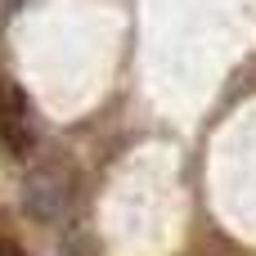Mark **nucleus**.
<instances>
[{
	"mask_svg": "<svg viewBox=\"0 0 256 256\" xmlns=\"http://www.w3.org/2000/svg\"><path fill=\"white\" fill-rule=\"evenodd\" d=\"M72 194H76V176L68 162L50 158L40 166L27 171V184H22V202L36 220H58L68 207H72Z\"/></svg>",
	"mask_w": 256,
	"mask_h": 256,
	"instance_id": "obj_1",
	"label": "nucleus"
},
{
	"mask_svg": "<svg viewBox=\"0 0 256 256\" xmlns=\"http://www.w3.org/2000/svg\"><path fill=\"white\" fill-rule=\"evenodd\" d=\"M0 148L14 162L36 153V112H32L22 86L9 76H0Z\"/></svg>",
	"mask_w": 256,
	"mask_h": 256,
	"instance_id": "obj_2",
	"label": "nucleus"
},
{
	"mask_svg": "<svg viewBox=\"0 0 256 256\" xmlns=\"http://www.w3.org/2000/svg\"><path fill=\"white\" fill-rule=\"evenodd\" d=\"M58 256H99V248H94L90 234H72V238L63 243V252H58Z\"/></svg>",
	"mask_w": 256,
	"mask_h": 256,
	"instance_id": "obj_3",
	"label": "nucleus"
},
{
	"mask_svg": "<svg viewBox=\"0 0 256 256\" xmlns=\"http://www.w3.org/2000/svg\"><path fill=\"white\" fill-rule=\"evenodd\" d=\"M0 256H27V252H22V243H18V238L0 234Z\"/></svg>",
	"mask_w": 256,
	"mask_h": 256,
	"instance_id": "obj_4",
	"label": "nucleus"
},
{
	"mask_svg": "<svg viewBox=\"0 0 256 256\" xmlns=\"http://www.w3.org/2000/svg\"><path fill=\"white\" fill-rule=\"evenodd\" d=\"M9 4H22V0H9Z\"/></svg>",
	"mask_w": 256,
	"mask_h": 256,
	"instance_id": "obj_5",
	"label": "nucleus"
}]
</instances>
